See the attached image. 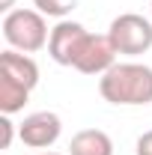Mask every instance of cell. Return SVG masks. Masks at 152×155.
<instances>
[{"instance_id": "6da1fadb", "label": "cell", "mask_w": 152, "mask_h": 155, "mask_svg": "<svg viewBox=\"0 0 152 155\" xmlns=\"http://www.w3.org/2000/svg\"><path fill=\"white\" fill-rule=\"evenodd\" d=\"M98 93L111 104L140 107L152 101V69L143 63H116L98 81Z\"/></svg>"}, {"instance_id": "7a4b0ae2", "label": "cell", "mask_w": 152, "mask_h": 155, "mask_svg": "<svg viewBox=\"0 0 152 155\" xmlns=\"http://www.w3.org/2000/svg\"><path fill=\"white\" fill-rule=\"evenodd\" d=\"M3 39L12 45V51L36 54L48 45V24L39 9H12L3 15Z\"/></svg>"}, {"instance_id": "3957f363", "label": "cell", "mask_w": 152, "mask_h": 155, "mask_svg": "<svg viewBox=\"0 0 152 155\" xmlns=\"http://www.w3.org/2000/svg\"><path fill=\"white\" fill-rule=\"evenodd\" d=\"M107 36L114 42L116 54H128V57L146 54L152 48V21L137 12H122L111 21Z\"/></svg>"}, {"instance_id": "277c9868", "label": "cell", "mask_w": 152, "mask_h": 155, "mask_svg": "<svg viewBox=\"0 0 152 155\" xmlns=\"http://www.w3.org/2000/svg\"><path fill=\"white\" fill-rule=\"evenodd\" d=\"M87 36H90V33H87L84 24L63 18L57 27L51 30V39H48V54H51V60L60 63V66H75V60H78V54H81Z\"/></svg>"}, {"instance_id": "5b68a950", "label": "cell", "mask_w": 152, "mask_h": 155, "mask_svg": "<svg viewBox=\"0 0 152 155\" xmlns=\"http://www.w3.org/2000/svg\"><path fill=\"white\" fill-rule=\"evenodd\" d=\"M60 134H63V122L51 110H36V114L24 116V122L18 125L21 143L30 149H48L60 140Z\"/></svg>"}, {"instance_id": "8992f818", "label": "cell", "mask_w": 152, "mask_h": 155, "mask_svg": "<svg viewBox=\"0 0 152 155\" xmlns=\"http://www.w3.org/2000/svg\"><path fill=\"white\" fill-rule=\"evenodd\" d=\"M116 66V48L111 36H98V33H90L81 54L75 60V69L84 72V75H104L107 69Z\"/></svg>"}, {"instance_id": "52a82bcc", "label": "cell", "mask_w": 152, "mask_h": 155, "mask_svg": "<svg viewBox=\"0 0 152 155\" xmlns=\"http://www.w3.org/2000/svg\"><path fill=\"white\" fill-rule=\"evenodd\" d=\"M0 78L18 84V87H24V90L30 93L39 84V66L33 63V57H27V54L9 48V51L0 54Z\"/></svg>"}, {"instance_id": "ba28073f", "label": "cell", "mask_w": 152, "mask_h": 155, "mask_svg": "<svg viewBox=\"0 0 152 155\" xmlns=\"http://www.w3.org/2000/svg\"><path fill=\"white\" fill-rule=\"evenodd\" d=\"M69 155H114V140L101 128H84L72 137Z\"/></svg>"}, {"instance_id": "9c48e42d", "label": "cell", "mask_w": 152, "mask_h": 155, "mask_svg": "<svg viewBox=\"0 0 152 155\" xmlns=\"http://www.w3.org/2000/svg\"><path fill=\"white\" fill-rule=\"evenodd\" d=\"M27 98H30V93H27L24 87L6 81V78H0V114L12 116V114H18V110H24Z\"/></svg>"}, {"instance_id": "30bf717a", "label": "cell", "mask_w": 152, "mask_h": 155, "mask_svg": "<svg viewBox=\"0 0 152 155\" xmlns=\"http://www.w3.org/2000/svg\"><path fill=\"white\" fill-rule=\"evenodd\" d=\"M33 6H36L42 15H48V18H66L72 9L78 6V0H33Z\"/></svg>"}, {"instance_id": "8fae6325", "label": "cell", "mask_w": 152, "mask_h": 155, "mask_svg": "<svg viewBox=\"0 0 152 155\" xmlns=\"http://www.w3.org/2000/svg\"><path fill=\"white\" fill-rule=\"evenodd\" d=\"M12 137H15V122L9 119V114H3L0 116V149H9Z\"/></svg>"}, {"instance_id": "7c38bea8", "label": "cell", "mask_w": 152, "mask_h": 155, "mask_svg": "<svg viewBox=\"0 0 152 155\" xmlns=\"http://www.w3.org/2000/svg\"><path fill=\"white\" fill-rule=\"evenodd\" d=\"M137 155H152V131H143L137 137Z\"/></svg>"}, {"instance_id": "4fadbf2b", "label": "cell", "mask_w": 152, "mask_h": 155, "mask_svg": "<svg viewBox=\"0 0 152 155\" xmlns=\"http://www.w3.org/2000/svg\"><path fill=\"white\" fill-rule=\"evenodd\" d=\"M12 6H15V0H0V9L3 12H12Z\"/></svg>"}, {"instance_id": "5bb4252c", "label": "cell", "mask_w": 152, "mask_h": 155, "mask_svg": "<svg viewBox=\"0 0 152 155\" xmlns=\"http://www.w3.org/2000/svg\"><path fill=\"white\" fill-rule=\"evenodd\" d=\"M39 155H57V152H39Z\"/></svg>"}]
</instances>
